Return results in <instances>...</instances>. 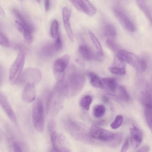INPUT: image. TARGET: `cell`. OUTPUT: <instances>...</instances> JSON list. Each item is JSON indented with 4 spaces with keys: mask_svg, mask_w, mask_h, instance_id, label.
<instances>
[{
    "mask_svg": "<svg viewBox=\"0 0 152 152\" xmlns=\"http://www.w3.org/2000/svg\"><path fill=\"white\" fill-rule=\"evenodd\" d=\"M68 92L67 81H58L48 96L46 104V111L48 116H56L61 109Z\"/></svg>",
    "mask_w": 152,
    "mask_h": 152,
    "instance_id": "6da1fadb",
    "label": "cell"
},
{
    "mask_svg": "<svg viewBox=\"0 0 152 152\" xmlns=\"http://www.w3.org/2000/svg\"><path fill=\"white\" fill-rule=\"evenodd\" d=\"M117 57L120 62L127 63L139 73L144 72L146 69L145 61L131 52L120 50L118 52Z\"/></svg>",
    "mask_w": 152,
    "mask_h": 152,
    "instance_id": "7a4b0ae2",
    "label": "cell"
},
{
    "mask_svg": "<svg viewBox=\"0 0 152 152\" xmlns=\"http://www.w3.org/2000/svg\"><path fill=\"white\" fill-rule=\"evenodd\" d=\"M25 58V52L22 50H21L10 69L9 79L11 84L14 85L18 83L23 72Z\"/></svg>",
    "mask_w": 152,
    "mask_h": 152,
    "instance_id": "3957f363",
    "label": "cell"
},
{
    "mask_svg": "<svg viewBox=\"0 0 152 152\" xmlns=\"http://www.w3.org/2000/svg\"><path fill=\"white\" fill-rule=\"evenodd\" d=\"M67 81L68 86L67 97H74L80 93L86 82L84 75L77 72H73L70 75Z\"/></svg>",
    "mask_w": 152,
    "mask_h": 152,
    "instance_id": "277c9868",
    "label": "cell"
},
{
    "mask_svg": "<svg viewBox=\"0 0 152 152\" xmlns=\"http://www.w3.org/2000/svg\"><path fill=\"white\" fill-rule=\"evenodd\" d=\"M32 117L34 128L38 132H42L44 125V108L42 102L40 99L37 100L33 104Z\"/></svg>",
    "mask_w": 152,
    "mask_h": 152,
    "instance_id": "5b68a950",
    "label": "cell"
},
{
    "mask_svg": "<svg viewBox=\"0 0 152 152\" xmlns=\"http://www.w3.org/2000/svg\"><path fill=\"white\" fill-rule=\"evenodd\" d=\"M66 121L65 126L69 134L77 140H83L87 133L86 127L82 123L74 120L69 119Z\"/></svg>",
    "mask_w": 152,
    "mask_h": 152,
    "instance_id": "8992f818",
    "label": "cell"
},
{
    "mask_svg": "<svg viewBox=\"0 0 152 152\" xmlns=\"http://www.w3.org/2000/svg\"><path fill=\"white\" fill-rule=\"evenodd\" d=\"M113 10L117 19L125 30L130 32L135 31L134 25L122 7L116 5L113 7Z\"/></svg>",
    "mask_w": 152,
    "mask_h": 152,
    "instance_id": "52a82bcc",
    "label": "cell"
},
{
    "mask_svg": "<svg viewBox=\"0 0 152 152\" xmlns=\"http://www.w3.org/2000/svg\"><path fill=\"white\" fill-rule=\"evenodd\" d=\"M41 78L42 74L39 69L35 68H28L22 72L18 83L35 85L39 82Z\"/></svg>",
    "mask_w": 152,
    "mask_h": 152,
    "instance_id": "ba28073f",
    "label": "cell"
},
{
    "mask_svg": "<svg viewBox=\"0 0 152 152\" xmlns=\"http://www.w3.org/2000/svg\"><path fill=\"white\" fill-rule=\"evenodd\" d=\"M51 142L54 150L57 152L71 151L70 146L65 136L56 132H53L51 136Z\"/></svg>",
    "mask_w": 152,
    "mask_h": 152,
    "instance_id": "9c48e42d",
    "label": "cell"
},
{
    "mask_svg": "<svg viewBox=\"0 0 152 152\" xmlns=\"http://www.w3.org/2000/svg\"><path fill=\"white\" fill-rule=\"evenodd\" d=\"M70 59L69 56L65 55L56 60L54 63L53 67L54 74L58 81L63 80L65 76L64 71Z\"/></svg>",
    "mask_w": 152,
    "mask_h": 152,
    "instance_id": "30bf717a",
    "label": "cell"
},
{
    "mask_svg": "<svg viewBox=\"0 0 152 152\" xmlns=\"http://www.w3.org/2000/svg\"><path fill=\"white\" fill-rule=\"evenodd\" d=\"M89 134L93 138L104 142H111L115 136L112 132L95 125L91 127Z\"/></svg>",
    "mask_w": 152,
    "mask_h": 152,
    "instance_id": "8fae6325",
    "label": "cell"
},
{
    "mask_svg": "<svg viewBox=\"0 0 152 152\" xmlns=\"http://www.w3.org/2000/svg\"><path fill=\"white\" fill-rule=\"evenodd\" d=\"M0 106L10 120L14 123H16L17 120L15 113L7 97L1 91Z\"/></svg>",
    "mask_w": 152,
    "mask_h": 152,
    "instance_id": "7c38bea8",
    "label": "cell"
},
{
    "mask_svg": "<svg viewBox=\"0 0 152 152\" xmlns=\"http://www.w3.org/2000/svg\"><path fill=\"white\" fill-rule=\"evenodd\" d=\"M13 12L19 21L23 26L25 32L23 35L27 33H32L35 29L34 26L32 22L26 15L16 9H13Z\"/></svg>",
    "mask_w": 152,
    "mask_h": 152,
    "instance_id": "4fadbf2b",
    "label": "cell"
},
{
    "mask_svg": "<svg viewBox=\"0 0 152 152\" xmlns=\"http://www.w3.org/2000/svg\"><path fill=\"white\" fill-rule=\"evenodd\" d=\"M130 142L132 148L134 149L137 148L141 144L143 139L142 133L137 126L133 125L130 128Z\"/></svg>",
    "mask_w": 152,
    "mask_h": 152,
    "instance_id": "5bb4252c",
    "label": "cell"
},
{
    "mask_svg": "<svg viewBox=\"0 0 152 152\" xmlns=\"http://www.w3.org/2000/svg\"><path fill=\"white\" fill-rule=\"evenodd\" d=\"M36 96L35 85L29 83L26 84L22 94V100L26 102L30 103L34 101Z\"/></svg>",
    "mask_w": 152,
    "mask_h": 152,
    "instance_id": "9a60e30c",
    "label": "cell"
},
{
    "mask_svg": "<svg viewBox=\"0 0 152 152\" xmlns=\"http://www.w3.org/2000/svg\"><path fill=\"white\" fill-rule=\"evenodd\" d=\"M88 75L90 78V83L94 87L100 88H103L104 84L99 77L95 73L90 72Z\"/></svg>",
    "mask_w": 152,
    "mask_h": 152,
    "instance_id": "2e32d148",
    "label": "cell"
},
{
    "mask_svg": "<svg viewBox=\"0 0 152 152\" xmlns=\"http://www.w3.org/2000/svg\"><path fill=\"white\" fill-rule=\"evenodd\" d=\"M79 51L82 57L85 60H90L93 58L92 53L87 46L81 45L79 48Z\"/></svg>",
    "mask_w": 152,
    "mask_h": 152,
    "instance_id": "e0dca14e",
    "label": "cell"
},
{
    "mask_svg": "<svg viewBox=\"0 0 152 152\" xmlns=\"http://www.w3.org/2000/svg\"><path fill=\"white\" fill-rule=\"evenodd\" d=\"M85 8L86 14L90 16H93L96 13V9L89 0H80Z\"/></svg>",
    "mask_w": 152,
    "mask_h": 152,
    "instance_id": "ac0fdd59",
    "label": "cell"
},
{
    "mask_svg": "<svg viewBox=\"0 0 152 152\" xmlns=\"http://www.w3.org/2000/svg\"><path fill=\"white\" fill-rule=\"evenodd\" d=\"M70 17V16H66L63 17V19L64 28L67 35L70 40L73 42L74 36L69 22Z\"/></svg>",
    "mask_w": 152,
    "mask_h": 152,
    "instance_id": "d6986e66",
    "label": "cell"
},
{
    "mask_svg": "<svg viewBox=\"0 0 152 152\" xmlns=\"http://www.w3.org/2000/svg\"><path fill=\"white\" fill-rule=\"evenodd\" d=\"M151 103H147L144 110V113L147 123L149 128L152 129V105Z\"/></svg>",
    "mask_w": 152,
    "mask_h": 152,
    "instance_id": "ffe728a7",
    "label": "cell"
},
{
    "mask_svg": "<svg viewBox=\"0 0 152 152\" xmlns=\"http://www.w3.org/2000/svg\"><path fill=\"white\" fill-rule=\"evenodd\" d=\"M102 80L112 91H115L118 87L117 82L114 78L104 77L102 78Z\"/></svg>",
    "mask_w": 152,
    "mask_h": 152,
    "instance_id": "44dd1931",
    "label": "cell"
},
{
    "mask_svg": "<svg viewBox=\"0 0 152 152\" xmlns=\"http://www.w3.org/2000/svg\"><path fill=\"white\" fill-rule=\"evenodd\" d=\"M104 33L105 35L110 38H114L116 35V31L114 26L108 23L104 27Z\"/></svg>",
    "mask_w": 152,
    "mask_h": 152,
    "instance_id": "7402d4cb",
    "label": "cell"
},
{
    "mask_svg": "<svg viewBox=\"0 0 152 152\" xmlns=\"http://www.w3.org/2000/svg\"><path fill=\"white\" fill-rule=\"evenodd\" d=\"M89 34L98 54L100 56H102L103 55V51L100 42L92 32H90Z\"/></svg>",
    "mask_w": 152,
    "mask_h": 152,
    "instance_id": "603a6c76",
    "label": "cell"
},
{
    "mask_svg": "<svg viewBox=\"0 0 152 152\" xmlns=\"http://www.w3.org/2000/svg\"><path fill=\"white\" fill-rule=\"evenodd\" d=\"M92 102V97L89 95H86L82 98L80 102V104L84 109L88 110Z\"/></svg>",
    "mask_w": 152,
    "mask_h": 152,
    "instance_id": "cb8c5ba5",
    "label": "cell"
},
{
    "mask_svg": "<svg viewBox=\"0 0 152 152\" xmlns=\"http://www.w3.org/2000/svg\"><path fill=\"white\" fill-rule=\"evenodd\" d=\"M105 110V108L103 105L101 104L97 105L94 107L93 110V114L95 117L100 118L104 115Z\"/></svg>",
    "mask_w": 152,
    "mask_h": 152,
    "instance_id": "d4e9b609",
    "label": "cell"
},
{
    "mask_svg": "<svg viewBox=\"0 0 152 152\" xmlns=\"http://www.w3.org/2000/svg\"><path fill=\"white\" fill-rule=\"evenodd\" d=\"M119 95L121 99L127 102L129 99V95L125 88L123 86L119 85L118 87Z\"/></svg>",
    "mask_w": 152,
    "mask_h": 152,
    "instance_id": "484cf974",
    "label": "cell"
},
{
    "mask_svg": "<svg viewBox=\"0 0 152 152\" xmlns=\"http://www.w3.org/2000/svg\"><path fill=\"white\" fill-rule=\"evenodd\" d=\"M58 32V24L57 21L54 20L52 22L50 29V35L52 37L56 39Z\"/></svg>",
    "mask_w": 152,
    "mask_h": 152,
    "instance_id": "4316f807",
    "label": "cell"
},
{
    "mask_svg": "<svg viewBox=\"0 0 152 152\" xmlns=\"http://www.w3.org/2000/svg\"><path fill=\"white\" fill-rule=\"evenodd\" d=\"M109 70L111 73L120 76L124 75L126 72L125 68L124 66H111L109 68Z\"/></svg>",
    "mask_w": 152,
    "mask_h": 152,
    "instance_id": "83f0119b",
    "label": "cell"
},
{
    "mask_svg": "<svg viewBox=\"0 0 152 152\" xmlns=\"http://www.w3.org/2000/svg\"><path fill=\"white\" fill-rule=\"evenodd\" d=\"M137 4L140 9L144 12L148 18L151 20V16L150 12L145 0H137Z\"/></svg>",
    "mask_w": 152,
    "mask_h": 152,
    "instance_id": "f1b7e54d",
    "label": "cell"
},
{
    "mask_svg": "<svg viewBox=\"0 0 152 152\" xmlns=\"http://www.w3.org/2000/svg\"><path fill=\"white\" fill-rule=\"evenodd\" d=\"M123 121V117L121 115L116 116L114 121L110 124L111 128L113 129H117L122 124Z\"/></svg>",
    "mask_w": 152,
    "mask_h": 152,
    "instance_id": "f546056e",
    "label": "cell"
},
{
    "mask_svg": "<svg viewBox=\"0 0 152 152\" xmlns=\"http://www.w3.org/2000/svg\"><path fill=\"white\" fill-rule=\"evenodd\" d=\"M68 0L77 10L86 14V9L80 0Z\"/></svg>",
    "mask_w": 152,
    "mask_h": 152,
    "instance_id": "4dcf8cb0",
    "label": "cell"
},
{
    "mask_svg": "<svg viewBox=\"0 0 152 152\" xmlns=\"http://www.w3.org/2000/svg\"><path fill=\"white\" fill-rule=\"evenodd\" d=\"M0 45L5 47H8L10 46L9 40L7 36L0 30Z\"/></svg>",
    "mask_w": 152,
    "mask_h": 152,
    "instance_id": "1f68e13d",
    "label": "cell"
},
{
    "mask_svg": "<svg viewBox=\"0 0 152 152\" xmlns=\"http://www.w3.org/2000/svg\"><path fill=\"white\" fill-rule=\"evenodd\" d=\"M56 39L53 46V48L55 50L58 51L60 50L62 47V41L59 34Z\"/></svg>",
    "mask_w": 152,
    "mask_h": 152,
    "instance_id": "d6a6232c",
    "label": "cell"
},
{
    "mask_svg": "<svg viewBox=\"0 0 152 152\" xmlns=\"http://www.w3.org/2000/svg\"><path fill=\"white\" fill-rule=\"evenodd\" d=\"M106 44L108 48L113 51H116L118 50V46L116 44L110 39L106 41Z\"/></svg>",
    "mask_w": 152,
    "mask_h": 152,
    "instance_id": "836d02e7",
    "label": "cell"
},
{
    "mask_svg": "<svg viewBox=\"0 0 152 152\" xmlns=\"http://www.w3.org/2000/svg\"><path fill=\"white\" fill-rule=\"evenodd\" d=\"M11 142V146L14 151H22V148L19 142L16 141H13Z\"/></svg>",
    "mask_w": 152,
    "mask_h": 152,
    "instance_id": "e575fe53",
    "label": "cell"
},
{
    "mask_svg": "<svg viewBox=\"0 0 152 152\" xmlns=\"http://www.w3.org/2000/svg\"><path fill=\"white\" fill-rule=\"evenodd\" d=\"M122 135L120 133L115 134V136L113 140L111 141L113 145H119L121 141Z\"/></svg>",
    "mask_w": 152,
    "mask_h": 152,
    "instance_id": "d590c367",
    "label": "cell"
},
{
    "mask_svg": "<svg viewBox=\"0 0 152 152\" xmlns=\"http://www.w3.org/2000/svg\"><path fill=\"white\" fill-rule=\"evenodd\" d=\"M129 145L130 140L129 138H127L122 146L121 151L122 152L126 151L128 149Z\"/></svg>",
    "mask_w": 152,
    "mask_h": 152,
    "instance_id": "8d00e7d4",
    "label": "cell"
},
{
    "mask_svg": "<svg viewBox=\"0 0 152 152\" xmlns=\"http://www.w3.org/2000/svg\"><path fill=\"white\" fill-rule=\"evenodd\" d=\"M5 140L4 134L2 130L0 128V145H2Z\"/></svg>",
    "mask_w": 152,
    "mask_h": 152,
    "instance_id": "74e56055",
    "label": "cell"
},
{
    "mask_svg": "<svg viewBox=\"0 0 152 152\" xmlns=\"http://www.w3.org/2000/svg\"><path fill=\"white\" fill-rule=\"evenodd\" d=\"M149 147L147 145H144L140 148L137 151V152H148Z\"/></svg>",
    "mask_w": 152,
    "mask_h": 152,
    "instance_id": "f35d334b",
    "label": "cell"
},
{
    "mask_svg": "<svg viewBox=\"0 0 152 152\" xmlns=\"http://www.w3.org/2000/svg\"><path fill=\"white\" fill-rule=\"evenodd\" d=\"M49 0H45V8L46 11H48L50 7Z\"/></svg>",
    "mask_w": 152,
    "mask_h": 152,
    "instance_id": "ab89813d",
    "label": "cell"
},
{
    "mask_svg": "<svg viewBox=\"0 0 152 152\" xmlns=\"http://www.w3.org/2000/svg\"><path fill=\"white\" fill-rule=\"evenodd\" d=\"M3 77V71L1 66L0 64V84L2 81Z\"/></svg>",
    "mask_w": 152,
    "mask_h": 152,
    "instance_id": "60d3db41",
    "label": "cell"
},
{
    "mask_svg": "<svg viewBox=\"0 0 152 152\" xmlns=\"http://www.w3.org/2000/svg\"><path fill=\"white\" fill-rule=\"evenodd\" d=\"M0 14L2 16H4V11L3 10L2 8L0 6Z\"/></svg>",
    "mask_w": 152,
    "mask_h": 152,
    "instance_id": "b9f144b4",
    "label": "cell"
},
{
    "mask_svg": "<svg viewBox=\"0 0 152 152\" xmlns=\"http://www.w3.org/2000/svg\"><path fill=\"white\" fill-rule=\"evenodd\" d=\"M39 3H40L41 0H36Z\"/></svg>",
    "mask_w": 152,
    "mask_h": 152,
    "instance_id": "7bdbcfd3",
    "label": "cell"
}]
</instances>
